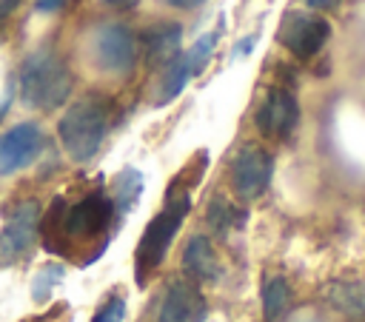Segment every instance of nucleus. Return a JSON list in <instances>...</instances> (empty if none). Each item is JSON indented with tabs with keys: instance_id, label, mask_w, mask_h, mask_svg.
<instances>
[{
	"instance_id": "1",
	"label": "nucleus",
	"mask_w": 365,
	"mask_h": 322,
	"mask_svg": "<svg viewBox=\"0 0 365 322\" xmlns=\"http://www.w3.org/2000/svg\"><path fill=\"white\" fill-rule=\"evenodd\" d=\"M17 85H20L23 105L40 108V111H54L57 105H63L68 100L74 80H71V71L63 63V57H57V51L37 48L23 60Z\"/></svg>"
},
{
	"instance_id": "5",
	"label": "nucleus",
	"mask_w": 365,
	"mask_h": 322,
	"mask_svg": "<svg viewBox=\"0 0 365 322\" xmlns=\"http://www.w3.org/2000/svg\"><path fill=\"white\" fill-rule=\"evenodd\" d=\"M274 174V157L259 145H242L231 162V188L240 199L251 202L268 191Z\"/></svg>"
},
{
	"instance_id": "8",
	"label": "nucleus",
	"mask_w": 365,
	"mask_h": 322,
	"mask_svg": "<svg viewBox=\"0 0 365 322\" xmlns=\"http://www.w3.org/2000/svg\"><path fill=\"white\" fill-rule=\"evenodd\" d=\"M94 60L103 71L128 74L137 63V40L128 26L108 23L94 34Z\"/></svg>"
},
{
	"instance_id": "2",
	"label": "nucleus",
	"mask_w": 365,
	"mask_h": 322,
	"mask_svg": "<svg viewBox=\"0 0 365 322\" xmlns=\"http://www.w3.org/2000/svg\"><path fill=\"white\" fill-rule=\"evenodd\" d=\"M188 208H191V194L171 188L165 197V208L160 214H154L151 222L145 225V231L137 242V251H134V274H137L140 285H145V279L163 265Z\"/></svg>"
},
{
	"instance_id": "6",
	"label": "nucleus",
	"mask_w": 365,
	"mask_h": 322,
	"mask_svg": "<svg viewBox=\"0 0 365 322\" xmlns=\"http://www.w3.org/2000/svg\"><path fill=\"white\" fill-rule=\"evenodd\" d=\"M328 37H331V23L322 14L288 11L279 23V43L302 60L314 57L328 43Z\"/></svg>"
},
{
	"instance_id": "12",
	"label": "nucleus",
	"mask_w": 365,
	"mask_h": 322,
	"mask_svg": "<svg viewBox=\"0 0 365 322\" xmlns=\"http://www.w3.org/2000/svg\"><path fill=\"white\" fill-rule=\"evenodd\" d=\"M182 268L188 276H194L197 282H217L222 268H220V256L211 245L208 237L202 234H194L188 242H185V251H182Z\"/></svg>"
},
{
	"instance_id": "24",
	"label": "nucleus",
	"mask_w": 365,
	"mask_h": 322,
	"mask_svg": "<svg viewBox=\"0 0 365 322\" xmlns=\"http://www.w3.org/2000/svg\"><path fill=\"white\" fill-rule=\"evenodd\" d=\"M17 6H20V0H0V20H3V17H9Z\"/></svg>"
},
{
	"instance_id": "3",
	"label": "nucleus",
	"mask_w": 365,
	"mask_h": 322,
	"mask_svg": "<svg viewBox=\"0 0 365 322\" xmlns=\"http://www.w3.org/2000/svg\"><path fill=\"white\" fill-rule=\"evenodd\" d=\"M106 134H108V108L100 97L74 100L57 123L60 145L74 162H88L100 151Z\"/></svg>"
},
{
	"instance_id": "15",
	"label": "nucleus",
	"mask_w": 365,
	"mask_h": 322,
	"mask_svg": "<svg viewBox=\"0 0 365 322\" xmlns=\"http://www.w3.org/2000/svg\"><path fill=\"white\" fill-rule=\"evenodd\" d=\"M114 194H111V205H114V214H128L134 205H137V199H140V194H143V174L137 171V168H123L117 177H114V188H111Z\"/></svg>"
},
{
	"instance_id": "18",
	"label": "nucleus",
	"mask_w": 365,
	"mask_h": 322,
	"mask_svg": "<svg viewBox=\"0 0 365 322\" xmlns=\"http://www.w3.org/2000/svg\"><path fill=\"white\" fill-rule=\"evenodd\" d=\"M242 219H245V214L237 205H231L228 199H222V197H214L211 199V205H208V225L220 237H228L234 228L242 225Z\"/></svg>"
},
{
	"instance_id": "7",
	"label": "nucleus",
	"mask_w": 365,
	"mask_h": 322,
	"mask_svg": "<svg viewBox=\"0 0 365 322\" xmlns=\"http://www.w3.org/2000/svg\"><path fill=\"white\" fill-rule=\"evenodd\" d=\"M111 219H114L111 197H106L103 191H91L80 202L63 211L60 228L68 239H94L111 225Z\"/></svg>"
},
{
	"instance_id": "10",
	"label": "nucleus",
	"mask_w": 365,
	"mask_h": 322,
	"mask_svg": "<svg viewBox=\"0 0 365 322\" xmlns=\"http://www.w3.org/2000/svg\"><path fill=\"white\" fill-rule=\"evenodd\" d=\"M299 123V103L288 88H271L257 108V128L268 140H285Z\"/></svg>"
},
{
	"instance_id": "17",
	"label": "nucleus",
	"mask_w": 365,
	"mask_h": 322,
	"mask_svg": "<svg viewBox=\"0 0 365 322\" xmlns=\"http://www.w3.org/2000/svg\"><path fill=\"white\" fill-rule=\"evenodd\" d=\"M291 305V288L282 276H268L262 282V316L265 322H277L285 316Z\"/></svg>"
},
{
	"instance_id": "23",
	"label": "nucleus",
	"mask_w": 365,
	"mask_h": 322,
	"mask_svg": "<svg viewBox=\"0 0 365 322\" xmlns=\"http://www.w3.org/2000/svg\"><path fill=\"white\" fill-rule=\"evenodd\" d=\"M254 43H257V37H245V40H240V43H237V48H234V54H237V57H242L245 51H251V48H254Z\"/></svg>"
},
{
	"instance_id": "4",
	"label": "nucleus",
	"mask_w": 365,
	"mask_h": 322,
	"mask_svg": "<svg viewBox=\"0 0 365 322\" xmlns=\"http://www.w3.org/2000/svg\"><path fill=\"white\" fill-rule=\"evenodd\" d=\"M40 202L37 199H20L6 225L0 228V268L14 265L26 259L37 242V228H40Z\"/></svg>"
},
{
	"instance_id": "28",
	"label": "nucleus",
	"mask_w": 365,
	"mask_h": 322,
	"mask_svg": "<svg viewBox=\"0 0 365 322\" xmlns=\"http://www.w3.org/2000/svg\"><path fill=\"white\" fill-rule=\"evenodd\" d=\"M331 3H336V0H308V6H319V9L331 6Z\"/></svg>"
},
{
	"instance_id": "26",
	"label": "nucleus",
	"mask_w": 365,
	"mask_h": 322,
	"mask_svg": "<svg viewBox=\"0 0 365 322\" xmlns=\"http://www.w3.org/2000/svg\"><path fill=\"white\" fill-rule=\"evenodd\" d=\"M103 3H108L111 9H134L140 0H103Z\"/></svg>"
},
{
	"instance_id": "19",
	"label": "nucleus",
	"mask_w": 365,
	"mask_h": 322,
	"mask_svg": "<svg viewBox=\"0 0 365 322\" xmlns=\"http://www.w3.org/2000/svg\"><path fill=\"white\" fill-rule=\"evenodd\" d=\"M63 276H66V268H63L60 262H46V265L34 274V279H31V299H34V302H48L51 291L63 282Z\"/></svg>"
},
{
	"instance_id": "22",
	"label": "nucleus",
	"mask_w": 365,
	"mask_h": 322,
	"mask_svg": "<svg viewBox=\"0 0 365 322\" xmlns=\"http://www.w3.org/2000/svg\"><path fill=\"white\" fill-rule=\"evenodd\" d=\"M63 3H66V0H37V6H34V9H37V11H43V14H51V11H57Z\"/></svg>"
},
{
	"instance_id": "14",
	"label": "nucleus",
	"mask_w": 365,
	"mask_h": 322,
	"mask_svg": "<svg viewBox=\"0 0 365 322\" xmlns=\"http://www.w3.org/2000/svg\"><path fill=\"white\" fill-rule=\"evenodd\" d=\"M325 299L345 316L365 319V282L348 279V282H334L325 291Z\"/></svg>"
},
{
	"instance_id": "9",
	"label": "nucleus",
	"mask_w": 365,
	"mask_h": 322,
	"mask_svg": "<svg viewBox=\"0 0 365 322\" xmlns=\"http://www.w3.org/2000/svg\"><path fill=\"white\" fill-rule=\"evenodd\" d=\"M43 131L37 123H17L0 134V177H11L31 165L43 151Z\"/></svg>"
},
{
	"instance_id": "13",
	"label": "nucleus",
	"mask_w": 365,
	"mask_h": 322,
	"mask_svg": "<svg viewBox=\"0 0 365 322\" xmlns=\"http://www.w3.org/2000/svg\"><path fill=\"white\" fill-rule=\"evenodd\" d=\"M180 40H182V28L180 23H160L143 31V54L145 63L154 68L160 63H171L180 54Z\"/></svg>"
},
{
	"instance_id": "11",
	"label": "nucleus",
	"mask_w": 365,
	"mask_h": 322,
	"mask_svg": "<svg viewBox=\"0 0 365 322\" xmlns=\"http://www.w3.org/2000/svg\"><path fill=\"white\" fill-rule=\"evenodd\" d=\"M205 299L197 291V285L185 279H174L160 302L157 322H202L205 319Z\"/></svg>"
},
{
	"instance_id": "25",
	"label": "nucleus",
	"mask_w": 365,
	"mask_h": 322,
	"mask_svg": "<svg viewBox=\"0 0 365 322\" xmlns=\"http://www.w3.org/2000/svg\"><path fill=\"white\" fill-rule=\"evenodd\" d=\"M11 94H14V85H9V88H6V94L0 97V117H3V114H6V108L11 105Z\"/></svg>"
},
{
	"instance_id": "20",
	"label": "nucleus",
	"mask_w": 365,
	"mask_h": 322,
	"mask_svg": "<svg viewBox=\"0 0 365 322\" xmlns=\"http://www.w3.org/2000/svg\"><path fill=\"white\" fill-rule=\"evenodd\" d=\"M217 40H220V28H214V31H208V34H202L188 51H185V57H188V63H191V71L197 74L208 60H211V51H214V46H217Z\"/></svg>"
},
{
	"instance_id": "21",
	"label": "nucleus",
	"mask_w": 365,
	"mask_h": 322,
	"mask_svg": "<svg viewBox=\"0 0 365 322\" xmlns=\"http://www.w3.org/2000/svg\"><path fill=\"white\" fill-rule=\"evenodd\" d=\"M125 319V299L123 296H108L97 313L91 316V322H123Z\"/></svg>"
},
{
	"instance_id": "16",
	"label": "nucleus",
	"mask_w": 365,
	"mask_h": 322,
	"mask_svg": "<svg viewBox=\"0 0 365 322\" xmlns=\"http://www.w3.org/2000/svg\"><path fill=\"white\" fill-rule=\"evenodd\" d=\"M191 77H194L191 63H188L185 51H180V54L165 66V74H163V80H160V91H157V103H171L177 94H182V88L188 85Z\"/></svg>"
},
{
	"instance_id": "27",
	"label": "nucleus",
	"mask_w": 365,
	"mask_h": 322,
	"mask_svg": "<svg viewBox=\"0 0 365 322\" xmlns=\"http://www.w3.org/2000/svg\"><path fill=\"white\" fill-rule=\"evenodd\" d=\"M171 6H177V9H194V6H200V3H205V0H168Z\"/></svg>"
}]
</instances>
